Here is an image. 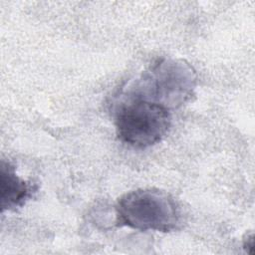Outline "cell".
<instances>
[{"label": "cell", "instance_id": "obj_1", "mask_svg": "<svg viewBox=\"0 0 255 255\" xmlns=\"http://www.w3.org/2000/svg\"><path fill=\"white\" fill-rule=\"evenodd\" d=\"M193 68L183 60L160 59L128 87L125 99H138L170 110L187 102L196 86Z\"/></svg>", "mask_w": 255, "mask_h": 255}, {"label": "cell", "instance_id": "obj_2", "mask_svg": "<svg viewBox=\"0 0 255 255\" xmlns=\"http://www.w3.org/2000/svg\"><path fill=\"white\" fill-rule=\"evenodd\" d=\"M117 223L132 229L170 232L182 222L181 210L175 199L157 188H139L119 198L116 205Z\"/></svg>", "mask_w": 255, "mask_h": 255}, {"label": "cell", "instance_id": "obj_3", "mask_svg": "<svg viewBox=\"0 0 255 255\" xmlns=\"http://www.w3.org/2000/svg\"><path fill=\"white\" fill-rule=\"evenodd\" d=\"M171 125L169 110L161 105L138 99H125L115 115L119 139L136 148L160 141Z\"/></svg>", "mask_w": 255, "mask_h": 255}, {"label": "cell", "instance_id": "obj_4", "mask_svg": "<svg viewBox=\"0 0 255 255\" xmlns=\"http://www.w3.org/2000/svg\"><path fill=\"white\" fill-rule=\"evenodd\" d=\"M36 188L30 182L19 177L15 166L5 160L0 167V193L1 211L15 210L21 207L32 196Z\"/></svg>", "mask_w": 255, "mask_h": 255}, {"label": "cell", "instance_id": "obj_5", "mask_svg": "<svg viewBox=\"0 0 255 255\" xmlns=\"http://www.w3.org/2000/svg\"><path fill=\"white\" fill-rule=\"evenodd\" d=\"M243 247L246 250L247 253L253 254V247H254V235L253 233H250L246 235L243 241Z\"/></svg>", "mask_w": 255, "mask_h": 255}]
</instances>
